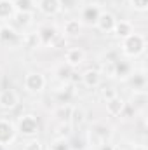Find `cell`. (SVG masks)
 <instances>
[{"mask_svg":"<svg viewBox=\"0 0 148 150\" xmlns=\"http://www.w3.org/2000/svg\"><path fill=\"white\" fill-rule=\"evenodd\" d=\"M120 49H122V52H124L127 58H138V56H141V54L145 52V49H147V38H145V35L134 32V33H131L129 37L122 38Z\"/></svg>","mask_w":148,"mask_h":150,"instance_id":"6da1fadb","label":"cell"},{"mask_svg":"<svg viewBox=\"0 0 148 150\" xmlns=\"http://www.w3.org/2000/svg\"><path fill=\"white\" fill-rule=\"evenodd\" d=\"M16 129H18V134H21L25 138H35L40 131V122H38L37 115H33V113L21 115L18 119Z\"/></svg>","mask_w":148,"mask_h":150,"instance_id":"7a4b0ae2","label":"cell"},{"mask_svg":"<svg viewBox=\"0 0 148 150\" xmlns=\"http://www.w3.org/2000/svg\"><path fill=\"white\" fill-rule=\"evenodd\" d=\"M111 136V127L105 122H96L91 131H89V143L91 145H98L101 147L103 143H108Z\"/></svg>","mask_w":148,"mask_h":150,"instance_id":"3957f363","label":"cell"},{"mask_svg":"<svg viewBox=\"0 0 148 150\" xmlns=\"http://www.w3.org/2000/svg\"><path fill=\"white\" fill-rule=\"evenodd\" d=\"M23 86H25V89L28 93L38 94V93H42L45 89L47 80H45L44 74H40V72H28L25 75V79H23Z\"/></svg>","mask_w":148,"mask_h":150,"instance_id":"277c9868","label":"cell"},{"mask_svg":"<svg viewBox=\"0 0 148 150\" xmlns=\"http://www.w3.org/2000/svg\"><path fill=\"white\" fill-rule=\"evenodd\" d=\"M101 7H99V4H96V2H87L82 9H80V23H84V25H87V26H94L96 25V21H98V18H99V14H101Z\"/></svg>","mask_w":148,"mask_h":150,"instance_id":"5b68a950","label":"cell"},{"mask_svg":"<svg viewBox=\"0 0 148 150\" xmlns=\"http://www.w3.org/2000/svg\"><path fill=\"white\" fill-rule=\"evenodd\" d=\"M18 138V129L9 119H0V145L9 147L16 142Z\"/></svg>","mask_w":148,"mask_h":150,"instance_id":"8992f818","label":"cell"},{"mask_svg":"<svg viewBox=\"0 0 148 150\" xmlns=\"http://www.w3.org/2000/svg\"><path fill=\"white\" fill-rule=\"evenodd\" d=\"M21 44V35L9 25H0V45H18Z\"/></svg>","mask_w":148,"mask_h":150,"instance_id":"52a82bcc","label":"cell"},{"mask_svg":"<svg viewBox=\"0 0 148 150\" xmlns=\"http://www.w3.org/2000/svg\"><path fill=\"white\" fill-rule=\"evenodd\" d=\"M19 105V94L14 89H2L0 91V108L2 110H12Z\"/></svg>","mask_w":148,"mask_h":150,"instance_id":"ba28073f","label":"cell"},{"mask_svg":"<svg viewBox=\"0 0 148 150\" xmlns=\"http://www.w3.org/2000/svg\"><path fill=\"white\" fill-rule=\"evenodd\" d=\"M37 35H38V40H40V45H52L54 40L58 38V28L54 25H42L40 28L37 30Z\"/></svg>","mask_w":148,"mask_h":150,"instance_id":"9c48e42d","label":"cell"},{"mask_svg":"<svg viewBox=\"0 0 148 150\" xmlns=\"http://www.w3.org/2000/svg\"><path fill=\"white\" fill-rule=\"evenodd\" d=\"M85 61V52L80 47H68L65 51V63L70 65L72 68H78Z\"/></svg>","mask_w":148,"mask_h":150,"instance_id":"30bf717a","label":"cell"},{"mask_svg":"<svg viewBox=\"0 0 148 150\" xmlns=\"http://www.w3.org/2000/svg\"><path fill=\"white\" fill-rule=\"evenodd\" d=\"M37 9L44 16H58L63 7H61V0H38Z\"/></svg>","mask_w":148,"mask_h":150,"instance_id":"8fae6325","label":"cell"},{"mask_svg":"<svg viewBox=\"0 0 148 150\" xmlns=\"http://www.w3.org/2000/svg\"><path fill=\"white\" fill-rule=\"evenodd\" d=\"M115 21H117V18L111 14L110 11H101V14H99V18H98L94 26L99 32H103V33H111V30L115 26Z\"/></svg>","mask_w":148,"mask_h":150,"instance_id":"7c38bea8","label":"cell"},{"mask_svg":"<svg viewBox=\"0 0 148 150\" xmlns=\"http://www.w3.org/2000/svg\"><path fill=\"white\" fill-rule=\"evenodd\" d=\"M101 77H103V75L99 74V70L89 68V70H85L84 74L80 75V80H82V84H84L85 87L96 89V87H99V84H101Z\"/></svg>","mask_w":148,"mask_h":150,"instance_id":"4fadbf2b","label":"cell"},{"mask_svg":"<svg viewBox=\"0 0 148 150\" xmlns=\"http://www.w3.org/2000/svg\"><path fill=\"white\" fill-rule=\"evenodd\" d=\"M111 33L115 35L117 38H125L129 37L131 33H134V26H132V23L131 21H125V19H117L115 21V26H113V30H111Z\"/></svg>","mask_w":148,"mask_h":150,"instance_id":"5bb4252c","label":"cell"},{"mask_svg":"<svg viewBox=\"0 0 148 150\" xmlns=\"http://www.w3.org/2000/svg\"><path fill=\"white\" fill-rule=\"evenodd\" d=\"M127 82H129V86L134 89V93H141V91L147 89V75H145L143 70L131 74L129 79H127Z\"/></svg>","mask_w":148,"mask_h":150,"instance_id":"9a60e30c","label":"cell"},{"mask_svg":"<svg viewBox=\"0 0 148 150\" xmlns=\"http://www.w3.org/2000/svg\"><path fill=\"white\" fill-rule=\"evenodd\" d=\"M80 33H82V23H80V19H68L63 25V37L77 38V37H80Z\"/></svg>","mask_w":148,"mask_h":150,"instance_id":"2e32d148","label":"cell"},{"mask_svg":"<svg viewBox=\"0 0 148 150\" xmlns=\"http://www.w3.org/2000/svg\"><path fill=\"white\" fill-rule=\"evenodd\" d=\"M106 103V113L111 115V117H120V113L124 110V107H125V101L117 94L115 98H111L108 101H105Z\"/></svg>","mask_w":148,"mask_h":150,"instance_id":"e0dca14e","label":"cell"},{"mask_svg":"<svg viewBox=\"0 0 148 150\" xmlns=\"http://www.w3.org/2000/svg\"><path fill=\"white\" fill-rule=\"evenodd\" d=\"M131 74H132L131 63H127L125 59H115V77H117V79L127 80Z\"/></svg>","mask_w":148,"mask_h":150,"instance_id":"ac0fdd59","label":"cell"},{"mask_svg":"<svg viewBox=\"0 0 148 150\" xmlns=\"http://www.w3.org/2000/svg\"><path fill=\"white\" fill-rule=\"evenodd\" d=\"M72 112H73V105H70V103H61V105L54 110V115L58 117L59 122H70Z\"/></svg>","mask_w":148,"mask_h":150,"instance_id":"d6986e66","label":"cell"},{"mask_svg":"<svg viewBox=\"0 0 148 150\" xmlns=\"http://www.w3.org/2000/svg\"><path fill=\"white\" fill-rule=\"evenodd\" d=\"M16 14L14 0H0V19H11Z\"/></svg>","mask_w":148,"mask_h":150,"instance_id":"ffe728a7","label":"cell"},{"mask_svg":"<svg viewBox=\"0 0 148 150\" xmlns=\"http://www.w3.org/2000/svg\"><path fill=\"white\" fill-rule=\"evenodd\" d=\"M14 7H16V12L33 14L37 9V2L35 0H14Z\"/></svg>","mask_w":148,"mask_h":150,"instance_id":"44dd1931","label":"cell"},{"mask_svg":"<svg viewBox=\"0 0 148 150\" xmlns=\"http://www.w3.org/2000/svg\"><path fill=\"white\" fill-rule=\"evenodd\" d=\"M56 75H58V79L59 80H63V82H70L72 79H73L75 75V68H72L70 65H66L65 61L56 68Z\"/></svg>","mask_w":148,"mask_h":150,"instance_id":"7402d4cb","label":"cell"},{"mask_svg":"<svg viewBox=\"0 0 148 150\" xmlns=\"http://www.w3.org/2000/svg\"><path fill=\"white\" fill-rule=\"evenodd\" d=\"M85 120V110L80 108V107H73V112H72V117H70V124L72 127H78L82 126Z\"/></svg>","mask_w":148,"mask_h":150,"instance_id":"603a6c76","label":"cell"},{"mask_svg":"<svg viewBox=\"0 0 148 150\" xmlns=\"http://www.w3.org/2000/svg\"><path fill=\"white\" fill-rule=\"evenodd\" d=\"M21 44H25L28 49H37L40 47V40H38L37 32H32V33H26L21 37Z\"/></svg>","mask_w":148,"mask_h":150,"instance_id":"cb8c5ba5","label":"cell"},{"mask_svg":"<svg viewBox=\"0 0 148 150\" xmlns=\"http://www.w3.org/2000/svg\"><path fill=\"white\" fill-rule=\"evenodd\" d=\"M58 138H70L72 134H73V127H72V124L70 122H59V126H58Z\"/></svg>","mask_w":148,"mask_h":150,"instance_id":"d4e9b609","label":"cell"},{"mask_svg":"<svg viewBox=\"0 0 148 150\" xmlns=\"http://www.w3.org/2000/svg\"><path fill=\"white\" fill-rule=\"evenodd\" d=\"M49 150H72L70 140H66V138H56L49 145Z\"/></svg>","mask_w":148,"mask_h":150,"instance_id":"484cf974","label":"cell"},{"mask_svg":"<svg viewBox=\"0 0 148 150\" xmlns=\"http://www.w3.org/2000/svg\"><path fill=\"white\" fill-rule=\"evenodd\" d=\"M99 74L106 75V77H115V59H106V61H103Z\"/></svg>","mask_w":148,"mask_h":150,"instance_id":"4316f807","label":"cell"},{"mask_svg":"<svg viewBox=\"0 0 148 150\" xmlns=\"http://www.w3.org/2000/svg\"><path fill=\"white\" fill-rule=\"evenodd\" d=\"M72 96H73V89H72V87L58 89V101H59V105H61V103H70Z\"/></svg>","mask_w":148,"mask_h":150,"instance_id":"83f0119b","label":"cell"},{"mask_svg":"<svg viewBox=\"0 0 148 150\" xmlns=\"http://www.w3.org/2000/svg\"><path fill=\"white\" fill-rule=\"evenodd\" d=\"M14 18H16V21H18L19 25H23V26H28V25L32 23V18H33V14H26V12H16V14H14Z\"/></svg>","mask_w":148,"mask_h":150,"instance_id":"f1b7e54d","label":"cell"},{"mask_svg":"<svg viewBox=\"0 0 148 150\" xmlns=\"http://www.w3.org/2000/svg\"><path fill=\"white\" fill-rule=\"evenodd\" d=\"M129 4L138 12H147L148 11V0H129Z\"/></svg>","mask_w":148,"mask_h":150,"instance_id":"f546056e","label":"cell"},{"mask_svg":"<svg viewBox=\"0 0 148 150\" xmlns=\"http://www.w3.org/2000/svg\"><path fill=\"white\" fill-rule=\"evenodd\" d=\"M23 150H44V145H42V142L37 140V138H30V140L25 143Z\"/></svg>","mask_w":148,"mask_h":150,"instance_id":"4dcf8cb0","label":"cell"},{"mask_svg":"<svg viewBox=\"0 0 148 150\" xmlns=\"http://www.w3.org/2000/svg\"><path fill=\"white\" fill-rule=\"evenodd\" d=\"M117 96V91L113 89V87H103L101 89V98L105 100V101H108L111 98H115Z\"/></svg>","mask_w":148,"mask_h":150,"instance_id":"1f68e13d","label":"cell"},{"mask_svg":"<svg viewBox=\"0 0 148 150\" xmlns=\"http://www.w3.org/2000/svg\"><path fill=\"white\" fill-rule=\"evenodd\" d=\"M61 7L65 11H73L77 7V0H61Z\"/></svg>","mask_w":148,"mask_h":150,"instance_id":"d6a6232c","label":"cell"},{"mask_svg":"<svg viewBox=\"0 0 148 150\" xmlns=\"http://www.w3.org/2000/svg\"><path fill=\"white\" fill-rule=\"evenodd\" d=\"M99 150H113V145H110V143H103V145L99 147Z\"/></svg>","mask_w":148,"mask_h":150,"instance_id":"836d02e7","label":"cell"},{"mask_svg":"<svg viewBox=\"0 0 148 150\" xmlns=\"http://www.w3.org/2000/svg\"><path fill=\"white\" fill-rule=\"evenodd\" d=\"M113 150H122V149H120V147H115V145H113Z\"/></svg>","mask_w":148,"mask_h":150,"instance_id":"e575fe53","label":"cell"},{"mask_svg":"<svg viewBox=\"0 0 148 150\" xmlns=\"http://www.w3.org/2000/svg\"><path fill=\"white\" fill-rule=\"evenodd\" d=\"M0 150H5V147H2V145H0Z\"/></svg>","mask_w":148,"mask_h":150,"instance_id":"d590c367","label":"cell"},{"mask_svg":"<svg viewBox=\"0 0 148 150\" xmlns=\"http://www.w3.org/2000/svg\"><path fill=\"white\" fill-rule=\"evenodd\" d=\"M89 2H92V0H89Z\"/></svg>","mask_w":148,"mask_h":150,"instance_id":"8d00e7d4","label":"cell"}]
</instances>
